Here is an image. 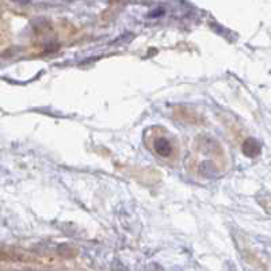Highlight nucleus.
<instances>
[{"label": "nucleus", "mask_w": 271, "mask_h": 271, "mask_svg": "<svg viewBox=\"0 0 271 271\" xmlns=\"http://www.w3.org/2000/svg\"><path fill=\"white\" fill-rule=\"evenodd\" d=\"M153 151L161 157H170L172 153V144L171 141L166 137H155L153 140Z\"/></svg>", "instance_id": "nucleus-1"}, {"label": "nucleus", "mask_w": 271, "mask_h": 271, "mask_svg": "<svg viewBox=\"0 0 271 271\" xmlns=\"http://www.w3.org/2000/svg\"><path fill=\"white\" fill-rule=\"evenodd\" d=\"M243 152L248 157H255L260 153V144L255 138H248L243 144Z\"/></svg>", "instance_id": "nucleus-2"}]
</instances>
